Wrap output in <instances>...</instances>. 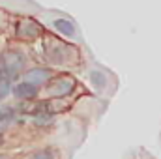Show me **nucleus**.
<instances>
[{"instance_id": "obj_1", "label": "nucleus", "mask_w": 161, "mask_h": 159, "mask_svg": "<svg viewBox=\"0 0 161 159\" xmlns=\"http://www.w3.org/2000/svg\"><path fill=\"white\" fill-rule=\"evenodd\" d=\"M43 52L45 56L53 62V64H68L73 60L75 56V49L66 43V41L54 40V38H47L43 45Z\"/></svg>"}, {"instance_id": "obj_2", "label": "nucleus", "mask_w": 161, "mask_h": 159, "mask_svg": "<svg viewBox=\"0 0 161 159\" xmlns=\"http://www.w3.org/2000/svg\"><path fill=\"white\" fill-rule=\"evenodd\" d=\"M25 71H26V56L21 51L9 49L8 52L2 54V75L13 80L19 79Z\"/></svg>"}, {"instance_id": "obj_3", "label": "nucleus", "mask_w": 161, "mask_h": 159, "mask_svg": "<svg viewBox=\"0 0 161 159\" xmlns=\"http://www.w3.org/2000/svg\"><path fill=\"white\" fill-rule=\"evenodd\" d=\"M75 90V80L71 77H53L47 84V94L51 97H68Z\"/></svg>"}, {"instance_id": "obj_4", "label": "nucleus", "mask_w": 161, "mask_h": 159, "mask_svg": "<svg viewBox=\"0 0 161 159\" xmlns=\"http://www.w3.org/2000/svg\"><path fill=\"white\" fill-rule=\"evenodd\" d=\"M15 36L23 41H34L36 38L41 36V26L38 21L26 17V19H21L17 25H15Z\"/></svg>"}, {"instance_id": "obj_5", "label": "nucleus", "mask_w": 161, "mask_h": 159, "mask_svg": "<svg viewBox=\"0 0 161 159\" xmlns=\"http://www.w3.org/2000/svg\"><path fill=\"white\" fill-rule=\"evenodd\" d=\"M54 77L53 69L49 68H30L23 73V79L36 84V86H43V84H49V80Z\"/></svg>"}, {"instance_id": "obj_6", "label": "nucleus", "mask_w": 161, "mask_h": 159, "mask_svg": "<svg viewBox=\"0 0 161 159\" xmlns=\"http://www.w3.org/2000/svg\"><path fill=\"white\" fill-rule=\"evenodd\" d=\"M11 92H13V96H15L17 99L28 101V99L38 97L40 86H36V84H32V82H28V80H23V82H17V84L11 88Z\"/></svg>"}, {"instance_id": "obj_7", "label": "nucleus", "mask_w": 161, "mask_h": 159, "mask_svg": "<svg viewBox=\"0 0 161 159\" xmlns=\"http://www.w3.org/2000/svg\"><path fill=\"white\" fill-rule=\"evenodd\" d=\"M88 80H90V84H92V88L96 92H103L107 88V82H109L107 75L103 71H99V69H90L88 71Z\"/></svg>"}, {"instance_id": "obj_8", "label": "nucleus", "mask_w": 161, "mask_h": 159, "mask_svg": "<svg viewBox=\"0 0 161 159\" xmlns=\"http://www.w3.org/2000/svg\"><path fill=\"white\" fill-rule=\"evenodd\" d=\"M53 28L60 36H66V38H73L75 36V25L69 19H54L53 21Z\"/></svg>"}, {"instance_id": "obj_9", "label": "nucleus", "mask_w": 161, "mask_h": 159, "mask_svg": "<svg viewBox=\"0 0 161 159\" xmlns=\"http://www.w3.org/2000/svg\"><path fill=\"white\" fill-rule=\"evenodd\" d=\"M11 79L6 75H0V101H4L9 94H11Z\"/></svg>"}, {"instance_id": "obj_10", "label": "nucleus", "mask_w": 161, "mask_h": 159, "mask_svg": "<svg viewBox=\"0 0 161 159\" xmlns=\"http://www.w3.org/2000/svg\"><path fill=\"white\" fill-rule=\"evenodd\" d=\"M28 159H56V154L51 148H40V150H36Z\"/></svg>"}, {"instance_id": "obj_11", "label": "nucleus", "mask_w": 161, "mask_h": 159, "mask_svg": "<svg viewBox=\"0 0 161 159\" xmlns=\"http://www.w3.org/2000/svg\"><path fill=\"white\" fill-rule=\"evenodd\" d=\"M0 159H8V157H6V156H0Z\"/></svg>"}, {"instance_id": "obj_12", "label": "nucleus", "mask_w": 161, "mask_h": 159, "mask_svg": "<svg viewBox=\"0 0 161 159\" xmlns=\"http://www.w3.org/2000/svg\"><path fill=\"white\" fill-rule=\"evenodd\" d=\"M0 120H2V112H0Z\"/></svg>"}]
</instances>
